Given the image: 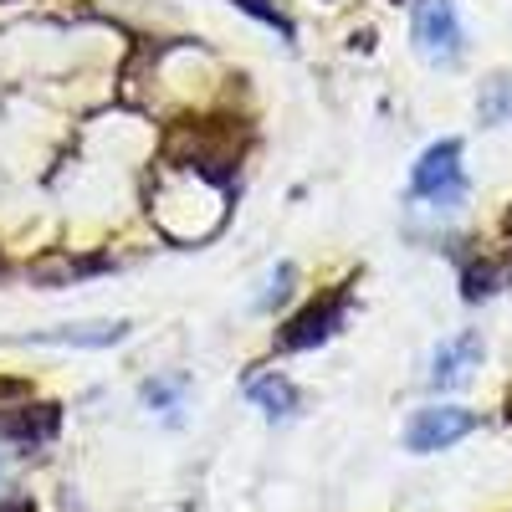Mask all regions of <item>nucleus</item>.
<instances>
[{
    "label": "nucleus",
    "mask_w": 512,
    "mask_h": 512,
    "mask_svg": "<svg viewBox=\"0 0 512 512\" xmlns=\"http://www.w3.org/2000/svg\"><path fill=\"white\" fill-rule=\"evenodd\" d=\"M149 216L175 246H200L231 216V180L210 175L200 164L164 159V169L149 185Z\"/></svg>",
    "instance_id": "nucleus-1"
},
{
    "label": "nucleus",
    "mask_w": 512,
    "mask_h": 512,
    "mask_svg": "<svg viewBox=\"0 0 512 512\" xmlns=\"http://www.w3.org/2000/svg\"><path fill=\"white\" fill-rule=\"evenodd\" d=\"M344 318H349V282H338V287H323L303 313H292V318L277 328L272 344H277V354L318 349V344H328V338L344 328Z\"/></svg>",
    "instance_id": "nucleus-2"
},
{
    "label": "nucleus",
    "mask_w": 512,
    "mask_h": 512,
    "mask_svg": "<svg viewBox=\"0 0 512 512\" xmlns=\"http://www.w3.org/2000/svg\"><path fill=\"white\" fill-rule=\"evenodd\" d=\"M410 41L431 67H456L466 52V31L456 16V0H415L410 11Z\"/></svg>",
    "instance_id": "nucleus-3"
},
{
    "label": "nucleus",
    "mask_w": 512,
    "mask_h": 512,
    "mask_svg": "<svg viewBox=\"0 0 512 512\" xmlns=\"http://www.w3.org/2000/svg\"><path fill=\"white\" fill-rule=\"evenodd\" d=\"M410 195L415 200H431L441 210H451L461 195H466V175H461V139H441L431 144L415 169H410Z\"/></svg>",
    "instance_id": "nucleus-4"
},
{
    "label": "nucleus",
    "mask_w": 512,
    "mask_h": 512,
    "mask_svg": "<svg viewBox=\"0 0 512 512\" xmlns=\"http://www.w3.org/2000/svg\"><path fill=\"white\" fill-rule=\"evenodd\" d=\"M477 431V415L461 410V405H431V410H415V420L405 425V446L415 456H431V451H446L456 446L461 436Z\"/></svg>",
    "instance_id": "nucleus-5"
},
{
    "label": "nucleus",
    "mask_w": 512,
    "mask_h": 512,
    "mask_svg": "<svg viewBox=\"0 0 512 512\" xmlns=\"http://www.w3.org/2000/svg\"><path fill=\"white\" fill-rule=\"evenodd\" d=\"M62 431V405H11L0 410V441H16V446H47Z\"/></svg>",
    "instance_id": "nucleus-6"
},
{
    "label": "nucleus",
    "mask_w": 512,
    "mask_h": 512,
    "mask_svg": "<svg viewBox=\"0 0 512 512\" xmlns=\"http://www.w3.org/2000/svg\"><path fill=\"white\" fill-rule=\"evenodd\" d=\"M477 364H482V338L477 333H456L431 359V384L436 390H456V384H466L477 374Z\"/></svg>",
    "instance_id": "nucleus-7"
},
{
    "label": "nucleus",
    "mask_w": 512,
    "mask_h": 512,
    "mask_svg": "<svg viewBox=\"0 0 512 512\" xmlns=\"http://www.w3.org/2000/svg\"><path fill=\"white\" fill-rule=\"evenodd\" d=\"M128 338V323H67L52 333H21L16 344H57V349H113Z\"/></svg>",
    "instance_id": "nucleus-8"
},
{
    "label": "nucleus",
    "mask_w": 512,
    "mask_h": 512,
    "mask_svg": "<svg viewBox=\"0 0 512 512\" xmlns=\"http://www.w3.org/2000/svg\"><path fill=\"white\" fill-rule=\"evenodd\" d=\"M108 267H113L108 256L47 251L41 262H31V282H41V287H67V282H82V277H98V272H108Z\"/></svg>",
    "instance_id": "nucleus-9"
},
{
    "label": "nucleus",
    "mask_w": 512,
    "mask_h": 512,
    "mask_svg": "<svg viewBox=\"0 0 512 512\" xmlns=\"http://www.w3.org/2000/svg\"><path fill=\"white\" fill-rule=\"evenodd\" d=\"M246 400L262 410L267 420H287V415H297V384L287 379V374H256L251 384H246Z\"/></svg>",
    "instance_id": "nucleus-10"
},
{
    "label": "nucleus",
    "mask_w": 512,
    "mask_h": 512,
    "mask_svg": "<svg viewBox=\"0 0 512 512\" xmlns=\"http://www.w3.org/2000/svg\"><path fill=\"white\" fill-rule=\"evenodd\" d=\"M231 6L236 11H246L251 21H262V26H272L282 41H287V47H292V41H297V21L287 16V6H277V0H231Z\"/></svg>",
    "instance_id": "nucleus-11"
},
{
    "label": "nucleus",
    "mask_w": 512,
    "mask_h": 512,
    "mask_svg": "<svg viewBox=\"0 0 512 512\" xmlns=\"http://www.w3.org/2000/svg\"><path fill=\"white\" fill-rule=\"evenodd\" d=\"M477 113L487 123H512V77H492L482 98H477Z\"/></svg>",
    "instance_id": "nucleus-12"
},
{
    "label": "nucleus",
    "mask_w": 512,
    "mask_h": 512,
    "mask_svg": "<svg viewBox=\"0 0 512 512\" xmlns=\"http://www.w3.org/2000/svg\"><path fill=\"white\" fill-rule=\"evenodd\" d=\"M185 374H169V379H149L144 384V405H154V410H180L185 405Z\"/></svg>",
    "instance_id": "nucleus-13"
},
{
    "label": "nucleus",
    "mask_w": 512,
    "mask_h": 512,
    "mask_svg": "<svg viewBox=\"0 0 512 512\" xmlns=\"http://www.w3.org/2000/svg\"><path fill=\"white\" fill-rule=\"evenodd\" d=\"M497 282H502V272L492 262H472L461 272V297H466V303H482V297L497 292Z\"/></svg>",
    "instance_id": "nucleus-14"
},
{
    "label": "nucleus",
    "mask_w": 512,
    "mask_h": 512,
    "mask_svg": "<svg viewBox=\"0 0 512 512\" xmlns=\"http://www.w3.org/2000/svg\"><path fill=\"white\" fill-rule=\"evenodd\" d=\"M292 287H297V267H292V262H282V267L267 277V292L256 297V308H262V313H272L277 303H287V297H292Z\"/></svg>",
    "instance_id": "nucleus-15"
},
{
    "label": "nucleus",
    "mask_w": 512,
    "mask_h": 512,
    "mask_svg": "<svg viewBox=\"0 0 512 512\" xmlns=\"http://www.w3.org/2000/svg\"><path fill=\"white\" fill-rule=\"evenodd\" d=\"M11 395H31V384H21V379H0V400H11Z\"/></svg>",
    "instance_id": "nucleus-16"
},
{
    "label": "nucleus",
    "mask_w": 512,
    "mask_h": 512,
    "mask_svg": "<svg viewBox=\"0 0 512 512\" xmlns=\"http://www.w3.org/2000/svg\"><path fill=\"white\" fill-rule=\"evenodd\" d=\"M0 277H6V256H0Z\"/></svg>",
    "instance_id": "nucleus-17"
},
{
    "label": "nucleus",
    "mask_w": 512,
    "mask_h": 512,
    "mask_svg": "<svg viewBox=\"0 0 512 512\" xmlns=\"http://www.w3.org/2000/svg\"><path fill=\"white\" fill-rule=\"evenodd\" d=\"M0 6H11V0H0Z\"/></svg>",
    "instance_id": "nucleus-18"
}]
</instances>
